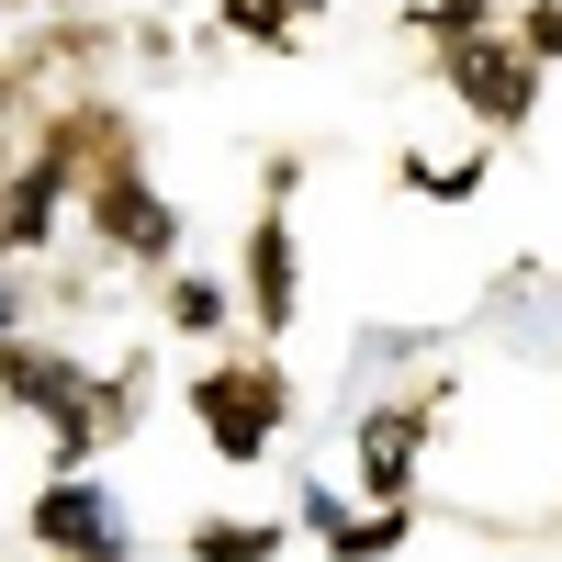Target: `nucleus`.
<instances>
[{
	"instance_id": "f257e3e1",
	"label": "nucleus",
	"mask_w": 562,
	"mask_h": 562,
	"mask_svg": "<svg viewBox=\"0 0 562 562\" xmlns=\"http://www.w3.org/2000/svg\"><path fill=\"white\" fill-rule=\"evenodd\" d=\"M281 416H293L281 360H214V371H192V428H203L214 461H237V473H248V461H270Z\"/></svg>"
},
{
	"instance_id": "f03ea898",
	"label": "nucleus",
	"mask_w": 562,
	"mask_h": 562,
	"mask_svg": "<svg viewBox=\"0 0 562 562\" xmlns=\"http://www.w3.org/2000/svg\"><path fill=\"white\" fill-rule=\"evenodd\" d=\"M23 540L45 562H135V529H124V506L102 473H45L34 506H23Z\"/></svg>"
},
{
	"instance_id": "7ed1b4c3",
	"label": "nucleus",
	"mask_w": 562,
	"mask_h": 562,
	"mask_svg": "<svg viewBox=\"0 0 562 562\" xmlns=\"http://www.w3.org/2000/svg\"><path fill=\"white\" fill-rule=\"evenodd\" d=\"M439 90H450L484 135H518V124L540 113V57H529L518 34H473V45H450V57H439Z\"/></svg>"
},
{
	"instance_id": "20e7f679",
	"label": "nucleus",
	"mask_w": 562,
	"mask_h": 562,
	"mask_svg": "<svg viewBox=\"0 0 562 562\" xmlns=\"http://www.w3.org/2000/svg\"><path fill=\"white\" fill-rule=\"evenodd\" d=\"M79 203H90V237H102L113 259H180V214L158 203V180L135 169V147H113L102 169H90Z\"/></svg>"
},
{
	"instance_id": "39448f33",
	"label": "nucleus",
	"mask_w": 562,
	"mask_h": 562,
	"mask_svg": "<svg viewBox=\"0 0 562 562\" xmlns=\"http://www.w3.org/2000/svg\"><path fill=\"white\" fill-rule=\"evenodd\" d=\"M428 416H439V405H371V416H360L349 461H360V484L383 495V506H405V495H416V461H428Z\"/></svg>"
},
{
	"instance_id": "423d86ee",
	"label": "nucleus",
	"mask_w": 562,
	"mask_h": 562,
	"mask_svg": "<svg viewBox=\"0 0 562 562\" xmlns=\"http://www.w3.org/2000/svg\"><path fill=\"white\" fill-rule=\"evenodd\" d=\"M293 315H304V248H293V214L270 203V214L248 225V326L281 338Z\"/></svg>"
},
{
	"instance_id": "0eeeda50",
	"label": "nucleus",
	"mask_w": 562,
	"mask_h": 562,
	"mask_svg": "<svg viewBox=\"0 0 562 562\" xmlns=\"http://www.w3.org/2000/svg\"><path fill=\"white\" fill-rule=\"evenodd\" d=\"M304 518L326 529V551H338V562H383V551H405V540H416V506H371V518H349L326 484H304Z\"/></svg>"
},
{
	"instance_id": "6e6552de",
	"label": "nucleus",
	"mask_w": 562,
	"mask_h": 562,
	"mask_svg": "<svg viewBox=\"0 0 562 562\" xmlns=\"http://www.w3.org/2000/svg\"><path fill=\"white\" fill-rule=\"evenodd\" d=\"M169 326L180 338H225V326H237V293H225L214 270H169Z\"/></svg>"
},
{
	"instance_id": "1a4fd4ad",
	"label": "nucleus",
	"mask_w": 562,
	"mask_h": 562,
	"mask_svg": "<svg viewBox=\"0 0 562 562\" xmlns=\"http://www.w3.org/2000/svg\"><path fill=\"white\" fill-rule=\"evenodd\" d=\"M405 23L428 34L439 57H450V45H473V34H506V12H495V0H405Z\"/></svg>"
},
{
	"instance_id": "9d476101",
	"label": "nucleus",
	"mask_w": 562,
	"mask_h": 562,
	"mask_svg": "<svg viewBox=\"0 0 562 562\" xmlns=\"http://www.w3.org/2000/svg\"><path fill=\"white\" fill-rule=\"evenodd\" d=\"M192 562H281V518H203Z\"/></svg>"
},
{
	"instance_id": "9b49d317",
	"label": "nucleus",
	"mask_w": 562,
	"mask_h": 562,
	"mask_svg": "<svg viewBox=\"0 0 562 562\" xmlns=\"http://www.w3.org/2000/svg\"><path fill=\"white\" fill-rule=\"evenodd\" d=\"M394 180H405V192H439V203H473V192H484V158H416V147H405Z\"/></svg>"
},
{
	"instance_id": "f8f14e48",
	"label": "nucleus",
	"mask_w": 562,
	"mask_h": 562,
	"mask_svg": "<svg viewBox=\"0 0 562 562\" xmlns=\"http://www.w3.org/2000/svg\"><path fill=\"white\" fill-rule=\"evenodd\" d=\"M225 12V34H248V45H281L293 57V23H281V0H214Z\"/></svg>"
},
{
	"instance_id": "ddd939ff",
	"label": "nucleus",
	"mask_w": 562,
	"mask_h": 562,
	"mask_svg": "<svg viewBox=\"0 0 562 562\" xmlns=\"http://www.w3.org/2000/svg\"><path fill=\"white\" fill-rule=\"evenodd\" d=\"M506 34H518L529 57L551 68V57H562V0H529V12H506Z\"/></svg>"
},
{
	"instance_id": "4468645a",
	"label": "nucleus",
	"mask_w": 562,
	"mask_h": 562,
	"mask_svg": "<svg viewBox=\"0 0 562 562\" xmlns=\"http://www.w3.org/2000/svg\"><path fill=\"white\" fill-rule=\"evenodd\" d=\"M0 158H12V57H0Z\"/></svg>"
}]
</instances>
